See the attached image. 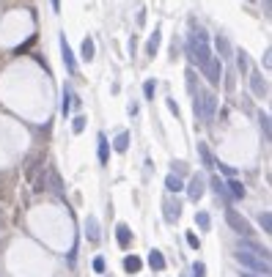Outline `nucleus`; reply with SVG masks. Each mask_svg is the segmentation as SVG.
Returning <instances> with one entry per match:
<instances>
[{
	"label": "nucleus",
	"instance_id": "1",
	"mask_svg": "<svg viewBox=\"0 0 272 277\" xmlns=\"http://www.w3.org/2000/svg\"><path fill=\"white\" fill-rule=\"evenodd\" d=\"M187 52H190V61H193L201 72H204V69L209 66V61L215 58L212 55V44H209V33H206L201 25H193V31H190Z\"/></svg>",
	"mask_w": 272,
	"mask_h": 277
},
{
	"label": "nucleus",
	"instance_id": "2",
	"mask_svg": "<svg viewBox=\"0 0 272 277\" xmlns=\"http://www.w3.org/2000/svg\"><path fill=\"white\" fill-rule=\"evenodd\" d=\"M236 261H239L242 266H247L250 272H261L264 277L269 274V261L267 258H258V255H253V252H247V250L236 252Z\"/></svg>",
	"mask_w": 272,
	"mask_h": 277
},
{
	"label": "nucleus",
	"instance_id": "3",
	"mask_svg": "<svg viewBox=\"0 0 272 277\" xmlns=\"http://www.w3.org/2000/svg\"><path fill=\"white\" fill-rule=\"evenodd\" d=\"M198 110H201L198 118H204L206 123L215 118L217 115V96L215 93L212 91H198Z\"/></svg>",
	"mask_w": 272,
	"mask_h": 277
},
{
	"label": "nucleus",
	"instance_id": "4",
	"mask_svg": "<svg viewBox=\"0 0 272 277\" xmlns=\"http://www.w3.org/2000/svg\"><path fill=\"white\" fill-rule=\"evenodd\" d=\"M225 222H228V225L234 228L236 233H242L245 239H250V236H253V228H250V222H247V220H245V217H242L236 209H225Z\"/></svg>",
	"mask_w": 272,
	"mask_h": 277
},
{
	"label": "nucleus",
	"instance_id": "5",
	"mask_svg": "<svg viewBox=\"0 0 272 277\" xmlns=\"http://www.w3.org/2000/svg\"><path fill=\"white\" fill-rule=\"evenodd\" d=\"M61 58H63V63H66V72H69V74L77 72V61H74V52H72V47H69V41H66V36H63V33H61Z\"/></svg>",
	"mask_w": 272,
	"mask_h": 277
},
{
	"label": "nucleus",
	"instance_id": "6",
	"mask_svg": "<svg viewBox=\"0 0 272 277\" xmlns=\"http://www.w3.org/2000/svg\"><path fill=\"white\" fill-rule=\"evenodd\" d=\"M184 187H187V195L193 200H201L204 198V190H206V181H204V176L195 173L193 179H190V184H184Z\"/></svg>",
	"mask_w": 272,
	"mask_h": 277
},
{
	"label": "nucleus",
	"instance_id": "7",
	"mask_svg": "<svg viewBox=\"0 0 272 277\" xmlns=\"http://www.w3.org/2000/svg\"><path fill=\"white\" fill-rule=\"evenodd\" d=\"M206 80L212 82V85H220V80H223V63H220V58H212L209 66L204 69Z\"/></svg>",
	"mask_w": 272,
	"mask_h": 277
},
{
	"label": "nucleus",
	"instance_id": "8",
	"mask_svg": "<svg viewBox=\"0 0 272 277\" xmlns=\"http://www.w3.org/2000/svg\"><path fill=\"white\" fill-rule=\"evenodd\" d=\"M163 214H165L168 222H176L179 214H182V203H179V200H165V203H163Z\"/></svg>",
	"mask_w": 272,
	"mask_h": 277
},
{
	"label": "nucleus",
	"instance_id": "9",
	"mask_svg": "<svg viewBox=\"0 0 272 277\" xmlns=\"http://www.w3.org/2000/svg\"><path fill=\"white\" fill-rule=\"evenodd\" d=\"M250 88H253V93H256V96H269V88H267V82H264V77L261 74H250Z\"/></svg>",
	"mask_w": 272,
	"mask_h": 277
},
{
	"label": "nucleus",
	"instance_id": "10",
	"mask_svg": "<svg viewBox=\"0 0 272 277\" xmlns=\"http://www.w3.org/2000/svg\"><path fill=\"white\" fill-rule=\"evenodd\" d=\"M160 39H163V31H160V28H154L152 36H149V41H146V55H149V58L157 55V50H160Z\"/></svg>",
	"mask_w": 272,
	"mask_h": 277
},
{
	"label": "nucleus",
	"instance_id": "11",
	"mask_svg": "<svg viewBox=\"0 0 272 277\" xmlns=\"http://www.w3.org/2000/svg\"><path fill=\"white\" fill-rule=\"evenodd\" d=\"M239 250H247V252H253V255L267 258V261H269V250H267V247L256 244V241H250V239H245V241H242V247H239Z\"/></svg>",
	"mask_w": 272,
	"mask_h": 277
},
{
	"label": "nucleus",
	"instance_id": "12",
	"mask_svg": "<svg viewBox=\"0 0 272 277\" xmlns=\"http://www.w3.org/2000/svg\"><path fill=\"white\" fill-rule=\"evenodd\" d=\"M80 55H83V61H85V63L94 61L96 47H94V39H91V36H85V39H83V44H80Z\"/></svg>",
	"mask_w": 272,
	"mask_h": 277
},
{
	"label": "nucleus",
	"instance_id": "13",
	"mask_svg": "<svg viewBox=\"0 0 272 277\" xmlns=\"http://www.w3.org/2000/svg\"><path fill=\"white\" fill-rule=\"evenodd\" d=\"M115 239H118L121 247H129V244H132V231H129V225L118 222V225H115Z\"/></svg>",
	"mask_w": 272,
	"mask_h": 277
},
{
	"label": "nucleus",
	"instance_id": "14",
	"mask_svg": "<svg viewBox=\"0 0 272 277\" xmlns=\"http://www.w3.org/2000/svg\"><path fill=\"white\" fill-rule=\"evenodd\" d=\"M85 236H88V241H99V220H96V217H88V220H85Z\"/></svg>",
	"mask_w": 272,
	"mask_h": 277
},
{
	"label": "nucleus",
	"instance_id": "15",
	"mask_svg": "<svg viewBox=\"0 0 272 277\" xmlns=\"http://www.w3.org/2000/svg\"><path fill=\"white\" fill-rule=\"evenodd\" d=\"M225 190H228V195L231 198H245V184H242V181L239 179H228V181H225Z\"/></svg>",
	"mask_w": 272,
	"mask_h": 277
},
{
	"label": "nucleus",
	"instance_id": "16",
	"mask_svg": "<svg viewBox=\"0 0 272 277\" xmlns=\"http://www.w3.org/2000/svg\"><path fill=\"white\" fill-rule=\"evenodd\" d=\"M198 154H201V159H204L206 168H215V165H217V157L209 151V146H206V143H198Z\"/></svg>",
	"mask_w": 272,
	"mask_h": 277
},
{
	"label": "nucleus",
	"instance_id": "17",
	"mask_svg": "<svg viewBox=\"0 0 272 277\" xmlns=\"http://www.w3.org/2000/svg\"><path fill=\"white\" fill-rule=\"evenodd\" d=\"M149 266H152L154 272H163V269H165V258H163V252H160V250L149 252Z\"/></svg>",
	"mask_w": 272,
	"mask_h": 277
},
{
	"label": "nucleus",
	"instance_id": "18",
	"mask_svg": "<svg viewBox=\"0 0 272 277\" xmlns=\"http://www.w3.org/2000/svg\"><path fill=\"white\" fill-rule=\"evenodd\" d=\"M141 266H143V261L138 255H126L124 258V269H126V274H138L141 272Z\"/></svg>",
	"mask_w": 272,
	"mask_h": 277
},
{
	"label": "nucleus",
	"instance_id": "19",
	"mask_svg": "<svg viewBox=\"0 0 272 277\" xmlns=\"http://www.w3.org/2000/svg\"><path fill=\"white\" fill-rule=\"evenodd\" d=\"M209 184H212V190H215V195H220V198L225 200V203H228V200H231V195H228V190H225V181H223V179H217V176H215V179H212Z\"/></svg>",
	"mask_w": 272,
	"mask_h": 277
},
{
	"label": "nucleus",
	"instance_id": "20",
	"mask_svg": "<svg viewBox=\"0 0 272 277\" xmlns=\"http://www.w3.org/2000/svg\"><path fill=\"white\" fill-rule=\"evenodd\" d=\"M110 162V143L105 134H99V165H107Z\"/></svg>",
	"mask_w": 272,
	"mask_h": 277
},
{
	"label": "nucleus",
	"instance_id": "21",
	"mask_svg": "<svg viewBox=\"0 0 272 277\" xmlns=\"http://www.w3.org/2000/svg\"><path fill=\"white\" fill-rule=\"evenodd\" d=\"M72 96H74V93H72V88H69V85H63V99H61V115H63V118L69 115V104H72Z\"/></svg>",
	"mask_w": 272,
	"mask_h": 277
},
{
	"label": "nucleus",
	"instance_id": "22",
	"mask_svg": "<svg viewBox=\"0 0 272 277\" xmlns=\"http://www.w3.org/2000/svg\"><path fill=\"white\" fill-rule=\"evenodd\" d=\"M36 41H39V36H36V33H33V36H28L25 41H22V44H17V47H14V55H25V52L31 50V47L36 44Z\"/></svg>",
	"mask_w": 272,
	"mask_h": 277
},
{
	"label": "nucleus",
	"instance_id": "23",
	"mask_svg": "<svg viewBox=\"0 0 272 277\" xmlns=\"http://www.w3.org/2000/svg\"><path fill=\"white\" fill-rule=\"evenodd\" d=\"M215 44H217L220 58H231V44H228V39H225V36H215Z\"/></svg>",
	"mask_w": 272,
	"mask_h": 277
},
{
	"label": "nucleus",
	"instance_id": "24",
	"mask_svg": "<svg viewBox=\"0 0 272 277\" xmlns=\"http://www.w3.org/2000/svg\"><path fill=\"white\" fill-rule=\"evenodd\" d=\"M165 187H168V190H171V192H179V190H184V184H182V176L171 173V176H168V179H165Z\"/></svg>",
	"mask_w": 272,
	"mask_h": 277
},
{
	"label": "nucleus",
	"instance_id": "25",
	"mask_svg": "<svg viewBox=\"0 0 272 277\" xmlns=\"http://www.w3.org/2000/svg\"><path fill=\"white\" fill-rule=\"evenodd\" d=\"M129 140H132L129 132H121L118 137H115V151H121V154H124V151L129 149Z\"/></svg>",
	"mask_w": 272,
	"mask_h": 277
},
{
	"label": "nucleus",
	"instance_id": "26",
	"mask_svg": "<svg viewBox=\"0 0 272 277\" xmlns=\"http://www.w3.org/2000/svg\"><path fill=\"white\" fill-rule=\"evenodd\" d=\"M195 222H198V225L204 228V231H209V225H212V217L206 214V211H198V214H195Z\"/></svg>",
	"mask_w": 272,
	"mask_h": 277
},
{
	"label": "nucleus",
	"instance_id": "27",
	"mask_svg": "<svg viewBox=\"0 0 272 277\" xmlns=\"http://www.w3.org/2000/svg\"><path fill=\"white\" fill-rule=\"evenodd\" d=\"M85 123H88V118H85V115H77V118L72 121V132H74V134H80V132L85 129Z\"/></svg>",
	"mask_w": 272,
	"mask_h": 277
},
{
	"label": "nucleus",
	"instance_id": "28",
	"mask_svg": "<svg viewBox=\"0 0 272 277\" xmlns=\"http://www.w3.org/2000/svg\"><path fill=\"white\" fill-rule=\"evenodd\" d=\"M154 91H157V80H146V82H143V93H146V99H154Z\"/></svg>",
	"mask_w": 272,
	"mask_h": 277
},
{
	"label": "nucleus",
	"instance_id": "29",
	"mask_svg": "<svg viewBox=\"0 0 272 277\" xmlns=\"http://www.w3.org/2000/svg\"><path fill=\"white\" fill-rule=\"evenodd\" d=\"M258 222H261V228H264V231H272V214H269V211H264V214L261 217H258Z\"/></svg>",
	"mask_w": 272,
	"mask_h": 277
},
{
	"label": "nucleus",
	"instance_id": "30",
	"mask_svg": "<svg viewBox=\"0 0 272 277\" xmlns=\"http://www.w3.org/2000/svg\"><path fill=\"white\" fill-rule=\"evenodd\" d=\"M258 123H261V129H264V137H269V115L261 113L258 115Z\"/></svg>",
	"mask_w": 272,
	"mask_h": 277
},
{
	"label": "nucleus",
	"instance_id": "31",
	"mask_svg": "<svg viewBox=\"0 0 272 277\" xmlns=\"http://www.w3.org/2000/svg\"><path fill=\"white\" fill-rule=\"evenodd\" d=\"M193 277H206V266H204L201 261L193 263Z\"/></svg>",
	"mask_w": 272,
	"mask_h": 277
},
{
	"label": "nucleus",
	"instance_id": "32",
	"mask_svg": "<svg viewBox=\"0 0 272 277\" xmlns=\"http://www.w3.org/2000/svg\"><path fill=\"white\" fill-rule=\"evenodd\" d=\"M187 244L193 247V250H201V239L195 236V233H187Z\"/></svg>",
	"mask_w": 272,
	"mask_h": 277
},
{
	"label": "nucleus",
	"instance_id": "33",
	"mask_svg": "<svg viewBox=\"0 0 272 277\" xmlns=\"http://www.w3.org/2000/svg\"><path fill=\"white\" fill-rule=\"evenodd\" d=\"M94 272H105V258H94Z\"/></svg>",
	"mask_w": 272,
	"mask_h": 277
},
{
	"label": "nucleus",
	"instance_id": "34",
	"mask_svg": "<svg viewBox=\"0 0 272 277\" xmlns=\"http://www.w3.org/2000/svg\"><path fill=\"white\" fill-rule=\"evenodd\" d=\"M239 66H242V72H247V55L239 50Z\"/></svg>",
	"mask_w": 272,
	"mask_h": 277
},
{
	"label": "nucleus",
	"instance_id": "35",
	"mask_svg": "<svg viewBox=\"0 0 272 277\" xmlns=\"http://www.w3.org/2000/svg\"><path fill=\"white\" fill-rule=\"evenodd\" d=\"M168 110H171V113H173V115H179V104H176V102H173V99H168Z\"/></svg>",
	"mask_w": 272,
	"mask_h": 277
},
{
	"label": "nucleus",
	"instance_id": "36",
	"mask_svg": "<svg viewBox=\"0 0 272 277\" xmlns=\"http://www.w3.org/2000/svg\"><path fill=\"white\" fill-rule=\"evenodd\" d=\"M173 170H176V176L184 173V162H173Z\"/></svg>",
	"mask_w": 272,
	"mask_h": 277
},
{
	"label": "nucleus",
	"instance_id": "37",
	"mask_svg": "<svg viewBox=\"0 0 272 277\" xmlns=\"http://www.w3.org/2000/svg\"><path fill=\"white\" fill-rule=\"evenodd\" d=\"M53 11H55V14L61 11V0H53Z\"/></svg>",
	"mask_w": 272,
	"mask_h": 277
},
{
	"label": "nucleus",
	"instance_id": "38",
	"mask_svg": "<svg viewBox=\"0 0 272 277\" xmlns=\"http://www.w3.org/2000/svg\"><path fill=\"white\" fill-rule=\"evenodd\" d=\"M242 277H264V274H256V272H242Z\"/></svg>",
	"mask_w": 272,
	"mask_h": 277
},
{
	"label": "nucleus",
	"instance_id": "39",
	"mask_svg": "<svg viewBox=\"0 0 272 277\" xmlns=\"http://www.w3.org/2000/svg\"><path fill=\"white\" fill-rule=\"evenodd\" d=\"M0 220H3V211H0Z\"/></svg>",
	"mask_w": 272,
	"mask_h": 277
}]
</instances>
